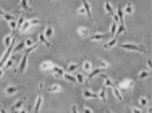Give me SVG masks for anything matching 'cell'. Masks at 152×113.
<instances>
[{"instance_id": "38", "label": "cell", "mask_w": 152, "mask_h": 113, "mask_svg": "<svg viewBox=\"0 0 152 113\" xmlns=\"http://www.w3.org/2000/svg\"><path fill=\"white\" fill-rule=\"evenodd\" d=\"M118 34H125L126 32V26H125V23H120V28H118V31H117Z\"/></svg>"}, {"instance_id": "4", "label": "cell", "mask_w": 152, "mask_h": 113, "mask_svg": "<svg viewBox=\"0 0 152 113\" xmlns=\"http://www.w3.org/2000/svg\"><path fill=\"white\" fill-rule=\"evenodd\" d=\"M13 44H15V42H12V44H10V45L7 47V49H5V52H3L2 58H0V68H2L3 65L7 63V60H8V58L13 55V49H15V45H13Z\"/></svg>"}, {"instance_id": "22", "label": "cell", "mask_w": 152, "mask_h": 113, "mask_svg": "<svg viewBox=\"0 0 152 113\" xmlns=\"http://www.w3.org/2000/svg\"><path fill=\"white\" fill-rule=\"evenodd\" d=\"M54 32H55V29H54V28H52V26H47V28H46V31H44V32H42V34H44V36H46V39H47V40H49V39H50V37H52V36H54Z\"/></svg>"}, {"instance_id": "40", "label": "cell", "mask_w": 152, "mask_h": 113, "mask_svg": "<svg viewBox=\"0 0 152 113\" xmlns=\"http://www.w3.org/2000/svg\"><path fill=\"white\" fill-rule=\"evenodd\" d=\"M131 113H144V110H141V108H136V107H131Z\"/></svg>"}, {"instance_id": "24", "label": "cell", "mask_w": 152, "mask_h": 113, "mask_svg": "<svg viewBox=\"0 0 152 113\" xmlns=\"http://www.w3.org/2000/svg\"><path fill=\"white\" fill-rule=\"evenodd\" d=\"M25 49H26V40H21V42H20L18 45H15V49H13V53L21 52V50H25Z\"/></svg>"}, {"instance_id": "6", "label": "cell", "mask_w": 152, "mask_h": 113, "mask_svg": "<svg viewBox=\"0 0 152 113\" xmlns=\"http://www.w3.org/2000/svg\"><path fill=\"white\" fill-rule=\"evenodd\" d=\"M42 84L39 87V92H37V99H36V104H34V113H39L41 110V105H42Z\"/></svg>"}, {"instance_id": "21", "label": "cell", "mask_w": 152, "mask_h": 113, "mask_svg": "<svg viewBox=\"0 0 152 113\" xmlns=\"http://www.w3.org/2000/svg\"><path fill=\"white\" fill-rule=\"evenodd\" d=\"M83 97L84 99H94V97H97V95H96L94 91H91V89H84V91H83Z\"/></svg>"}, {"instance_id": "12", "label": "cell", "mask_w": 152, "mask_h": 113, "mask_svg": "<svg viewBox=\"0 0 152 113\" xmlns=\"http://www.w3.org/2000/svg\"><path fill=\"white\" fill-rule=\"evenodd\" d=\"M47 91H49L50 94H58V92L63 91V86H62V84H57V83H54V84H50L49 87H47Z\"/></svg>"}, {"instance_id": "36", "label": "cell", "mask_w": 152, "mask_h": 113, "mask_svg": "<svg viewBox=\"0 0 152 113\" xmlns=\"http://www.w3.org/2000/svg\"><path fill=\"white\" fill-rule=\"evenodd\" d=\"M36 49H37V44H34V45H31V47H26V49H25V53H26V55H29V53L34 52Z\"/></svg>"}, {"instance_id": "30", "label": "cell", "mask_w": 152, "mask_h": 113, "mask_svg": "<svg viewBox=\"0 0 152 113\" xmlns=\"http://www.w3.org/2000/svg\"><path fill=\"white\" fill-rule=\"evenodd\" d=\"M20 8L23 10V12H26V10H31L29 3H28V0H20Z\"/></svg>"}, {"instance_id": "43", "label": "cell", "mask_w": 152, "mask_h": 113, "mask_svg": "<svg viewBox=\"0 0 152 113\" xmlns=\"http://www.w3.org/2000/svg\"><path fill=\"white\" fill-rule=\"evenodd\" d=\"M16 113H29V112H28L26 108H21V110H18V112H16Z\"/></svg>"}, {"instance_id": "28", "label": "cell", "mask_w": 152, "mask_h": 113, "mask_svg": "<svg viewBox=\"0 0 152 113\" xmlns=\"http://www.w3.org/2000/svg\"><path fill=\"white\" fill-rule=\"evenodd\" d=\"M97 97H99V99H101V100H102V102H105V100H107V89H105V87H102V89H101V91H99V94H97Z\"/></svg>"}, {"instance_id": "47", "label": "cell", "mask_w": 152, "mask_h": 113, "mask_svg": "<svg viewBox=\"0 0 152 113\" xmlns=\"http://www.w3.org/2000/svg\"><path fill=\"white\" fill-rule=\"evenodd\" d=\"M110 113H113V112H110Z\"/></svg>"}, {"instance_id": "44", "label": "cell", "mask_w": 152, "mask_h": 113, "mask_svg": "<svg viewBox=\"0 0 152 113\" xmlns=\"http://www.w3.org/2000/svg\"><path fill=\"white\" fill-rule=\"evenodd\" d=\"M5 13H7L5 10H2V8H0V16H3V15H5Z\"/></svg>"}, {"instance_id": "5", "label": "cell", "mask_w": 152, "mask_h": 113, "mask_svg": "<svg viewBox=\"0 0 152 113\" xmlns=\"http://www.w3.org/2000/svg\"><path fill=\"white\" fill-rule=\"evenodd\" d=\"M25 104H26V97H21V99H18L16 102H13L12 104V112H18V110H21V108H25Z\"/></svg>"}, {"instance_id": "46", "label": "cell", "mask_w": 152, "mask_h": 113, "mask_svg": "<svg viewBox=\"0 0 152 113\" xmlns=\"http://www.w3.org/2000/svg\"><path fill=\"white\" fill-rule=\"evenodd\" d=\"M3 76V70H0V78H2Z\"/></svg>"}, {"instance_id": "33", "label": "cell", "mask_w": 152, "mask_h": 113, "mask_svg": "<svg viewBox=\"0 0 152 113\" xmlns=\"http://www.w3.org/2000/svg\"><path fill=\"white\" fill-rule=\"evenodd\" d=\"M107 66H109V61H105V60H99L97 61V68H101V70H105Z\"/></svg>"}, {"instance_id": "26", "label": "cell", "mask_w": 152, "mask_h": 113, "mask_svg": "<svg viewBox=\"0 0 152 113\" xmlns=\"http://www.w3.org/2000/svg\"><path fill=\"white\" fill-rule=\"evenodd\" d=\"M151 76V71L146 70V71H139V74H138V79L143 81V79H147V78Z\"/></svg>"}, {"instance_id": "15", "label": "cell", "mask_w": 152, "mask_h": 113, "mask_svg": "<svg viewBox=\"0 0 152 113\" xmlns=\"http://www.w3.org/2000/svg\"><path fill=\"white\" fill-rule=\"evenodd\" d=\"M102 79H104V87H113V86H115V83L112 81V78L105 76L104 73H102Z\"/></svg>"}, {"instance_id": "45", "label": "cell", "mask_w": 152, "mask_h": 113, "mask_svg": "<svg viewBox=\"0 0 152 113\" xmlns=\"http://www.w3.org/2000/svg\"><path fill=\"white\" fill-rule=\"evenodd\" d=\"M0 113H7V110L5 108H0Z\"/></svg>"}, {"instance_id": "25", "label": "cell", "mask_w": 152, "mask_h": 113, "mask_svg": "<svg viewBox=\"0 0 152 113\" xmlns=\"http://www.w3.org/2000/svg\"><path fill=\"white\" fill-rule=\"evenodd\" d=\"M139 107L141 108H149V99L147 97H139Z\"/></svg>"}, {"instance_id": "34", "label": "cell", "mask_w": 152, "mask_h": 113, "mask_svg": "<svg viewBox=\"0 0 152 113\" xmlns=\"http://www.w3.org/2000/svg\"><path fill=\"white\" fill-rule=\"evenodd\" d=\"M13 63H15V55H13V57H10L8 60H7V63L3 65V66H5V68H12V66H13Z\"/></svg>"}, {"instance_id": "29", "label": "cell", "mask_w": 152, "mask_h": 113, "mask_svg": "<svg viewBox=\"0 0 152 113\" xmlns=\"http://www.w3.org/2000/svg\"><path fill=\"white\" fill-rule=\"evenodd\" d=\"M75 79H76V83H79V84H84L86 83V74H83V73H78L75 76Z\"/></svg>"}, {"instance_id": "37", "label": "cell", "mask_w": 152, "mask_h": 113, "mask_svg": "<svg viewBox=\"0 0 152 113\" xmlns=\"http://www.w3.org/2000/svg\"><path fill=\"white\" fill-rule=\"evenodd\" d=\"M88 32H89L88 28H78V34H79V36H88Z\"/></svg>"}, {"instance_id": "3", "label": "cell", "mask_w": 152, "mask_h": 113, "mask_svg": "<svg viewBox=\"0 0 152 113\" xmlns=\"http://www.w3.org/2000/svg\"><path fill=\"white\" fill-rule=\"evenodd\" d=\"M115 86L120 89V91H130V89H133L134 81L130 79V78H125V79H122L120 83H115Z\"/></svg>"}, {"instance_id": "39", "label": "cell", "mask_w": 152, "mask_h": 113, "mask_svg": "<svg viewBox=\"0 0 152 113\" xmlns=\"http://www.w3.org/2000/svg\"><path fill=\"white\" fill-rule=\"evenodd\" d=\"M81 110H83V113H92V110H91V107H81Z\"/></svg>"}, {"instance_id": "23", "label": "cell", "mask_w": 152, "mask_h": 113, "mask_svg": "<svg viewBox=\"0 0 152 113\" xmlns=\"http://www.w3.org/2000/svg\"><path fill=\"white\" fill-rule=\"evenodd\" d=\"M117 44H118V39H117V37H113L112 40H109L107 44H104V49H107V50H109V49H112V47H115Z\"/></svg>"}, {"instance_id": "17", "label": "cell", "mask_w": 152, "mask_h": 113, "mask_svg": "<svg viewBox=\"0 0 152 113\" xmlns=\"http://www.w3.org/2000/svg\"><path fill=\"white\" fill-rule=\"evenodd\" d=\"M122 10H123V13H126V15H133L134 13V5L133 3H126Z\"/></svg>"}, {"instance_id": "27", "label": "cell", "mask_w": 152, "mask_h": 113, "mask_svg": "<svg viewBox=\"0 0 152 113\" xmlns=\"http://www.w3.org/2000/svg\"><path fill=\"white\" fill-rule=\"evenodd\" d=\"M79 68V63H68L67 65V71L68 73H73V71H76Z\"/></svg>"}, {"instance_id": "18", "label": "cell", "mask_w": 152, "mask_h": 113, "mask_svg": "<svg viewBox=\"0 0 152 113\" xmlns=\"http://www.w3.org/2000/svg\"><path fill=\"white\" fill-rule=\"evenodd\" d=\"M102 73H104V70H101V68H96V70H91L88 73V78H89V79H92V78L99 76V74H102Z\"/></svg>"}, {"instance_id": "9", "label": "cell", "mask_w": 152, "mask_h": 113, "mask_svg": "<svg viewBox=\"0 0 152 113\" xmlns=\"http://www.w3.org/2000/svg\"><path fill=\"white\" fill-rule=\"evenodd\" d=\"M50 74H52V76H55V78H63L65 70L62 66H58V65H55V66L50 70Z\"/></svg>"}, {"instance_id": "7", "label": "cell", "mask_w": 152, "mask_h": 113, "mask_svg": "<svg viewBox=\"0 0 152 113\" xmlns=\"http://www.w3.org/2000/svg\"><path fill=\"white\" fill-rule=\"evenodd\" d=\"M54 66H55V63L52 60H44V61H41V63H39L41 71H50Z\"/></svg>"}, {"instance_id": "10", "label": "cell", "mask_w": 152, "mask_h": 113, "mask_svg": "<svg viewBox=\"0 0 152 113\" xmlns=\"http://www.w3.org/2000/svg\"><path fill=\"white\" fill-rule=\"evenodd\" d=\"M20 91H23V86H7L5 87L7 95H13V94H16V92H20Z\"/></svg>"}, {"instance_id": "2", "label": "cell", "mask_w": 152, "mask_h": 113, "mask_svg": "<svg viewBox=\"0 0 152 113\" xmlns=\"http://www.w3.org/2000/svg\"><path fill=\"white\" fill-rule=\"evenodd\" d=\"M37 24H41V19H31V18H28L25 19V23H23L21 26H20V32H28V31H31V28H34V26H37Z\"/></svg>"}, {"instance_id": "11", "label": "cell", "mask_w": 152, "mask_h": 113, "mask_svg": "<svg viewBox=\"0 0 152 113\" xmlns=\"http://www.w3.org/2000/svg\"><path fill=\"white\" fill-rule=\"evenodd\" d=\"M26 65H28V55L25 53V55L21 57V60H20V66H18V74H23L26 70Z\"/></svg>"}, {"instance_id": "1", "label": "cell", "mask_w": 152, "mask_h": 113, "mask_svg": "<svg viewBox=\"0 0 152 113\" xmlns=\"http://www.w3.org/2000/svg\"><path fill=\"white\" fill-rule=\"evenodd\" d=\"M123 50H128V52H138V53H147V50L144 49L139 44H118Z\"/></svg>"}, {"instance_id": "31", "label": "cell", "mask_w": 152, "mask_h": 113, "mask_svg": "<svg viewBox=\"0 0 152 113\" xmlns=\"http://www.w3.org/2000/svg\"><path fill=\"white\" fill-rule=\"evenodd\" d=\"M2 18L5 19L7 23H10V21H15V19H16V16H15V15H12V13H5V15H3Z\"/></svg>"}, {"instance_id": "41", "label": "cell", "mask_w": 152, "mask_h": 113, "mask_svg": "<svg viewBox=\"0 0 152 113\" xmlns=\"http://www.w3.org/2000/svg\"><path fill=\"white\" fill-rule=\"evenodd\" d=\"M83 13H86V12H84V8H83V5H81L78 10H76V15H83Z\"/></svg>"}, {"instance_id": "13", "label": "cell", "mask_w": 152, "mask_h": 113, "mask_svg": "<svg viewBox=\"0 0 152 113\" xmlns=\"http://www.w3.org/2000/svg\"><path fill=\"white\" fill-rule=\"evenodd\" d=\"M81 68L86 71V73H89V71L92 70V61H91V60H88V58H83V65H81Z\"/></svg>"}, {"instance_id": "20", "label": "cell", "mask_w": 152, "mask_h": 113, "mask_svg": "<svg viewBox=\"0 0 152 113\" xmlns=\"http://www.w3.org/2000/svg\"><path fill=\"white\" fill-rule=\"evenodd\" d=\"M13 36H15V32H13V31L8 34V36H5V39H3V45H5V49H7V47H8L10 44L13 42Z\"/></svg>"}, {"instance_id": "8", "label": "cell", "mask_w": 152, "mask_h": 113, "mask_svg": "<svg viewBox=\"0 0 152 113\" xmlns=\"http://www.w3.org/2000/svg\"><path fill=\"white\" fill-rule=\"evenodd\" d=\"M105 39H107V34H104V32H96V34H92V36H89V40H91V42H104Z\"/></svg>"}, {"instance_id": "42", "label": "cell", "mask_w": 152, "mask_h": 113, "mask_svg": "<svg viewBox=\"0 0 152 113\" xmlns=\"http://www.w3.org/2000/svg\"><path fill=\"white\" fill-rule=\"evenodd\" d=\"M71 113H78V107H76V105L71 107Z\"/></svg>"}, {"instance_id": "14", "label": "cell", "mask_w": 152, "mask_h": 113, "mask_svg": "<svg viewBox=\"0 0 152 113\" xmlns=\"http://www.w3.org/2000/svg\"><path fill=\"white\" fill-rule=\"evenodd\" d=\"M81 3H83V8H84L86 15H88L89 18H92V10H91V5H89V2H88V0H81Z\"/></svg>"}, {"instance_id": "16", "label": "cell", "mask_w": 152, "mask_h": 113, "mask_svg": "<svg viewBox=\"0 0 152 113\" xmlns=\"http://www.w3.org/2000/svg\"><path fill=\"white\" fill-rule=\"evenodd\" d=\"M112 91H113V95H115V99H117V100H118V102H122V100H123V94H122V91H120V89L117 87V86H113V87H112Z\"/></svg>"}, {"instance_id": "32", "label": "cell", "mask_w": 152, "mask_h": 113, "mask_svg": "<svg viewBox=\"0 0 152 113\" xmlns=\"http://www.w3.org/2000/svg\"><path fill=\"white\" fill-rule=\"evenodd\" d=\"M39 40H41V42H42V44H44V45H46V47H49V49H50V45H52V44H50V42H49V40H47V39H46V36H44V34H42V32H41V34H39Z\"/></svg>"}, {"instance_id": "35", "label": "cell", "mask_w": 152, "mask_h": 113, "mask_svg": "<svg viewBox=\"0 0 152 113\" xmlns=\"http://www.w3.org/2000/svg\"><path fill=\"white\" fill-rule=\"evenodd\" d=\"M63 78L67 81H70V83H76V79H75V76L73 74H70V73H67V71H65V74H63Z\"/></svg>"}, {"instance_id": "19", "label": "cell", "mask_w": 152, "mask_h": 113, "mask_svg": "<svg viewBox=\"0 0 152 113\" xmlns=\"http://www.w3.org/2000/svg\"><path fill=\"white\" fill-rule=\"evenodd\" d=\"M104 10H105L107 13H109V15H115V10H113V6H112V3L110 2H104Z\"/></svg>"}]
</instances>
